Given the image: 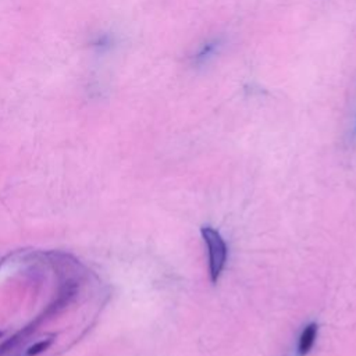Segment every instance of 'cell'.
I'll list each match as a JSON object with an SVG mask.
<instances>
[{"instance_id":"cell-3","label":"cell","mask_w":356,"mask_h":356,"mask_svg":"<svg viewBox=\"0 0 356 356\" xmlns=\"http://www.w3.org/2000/svg\"><path fill=\"white\" fill-rule=\"evenodd\" d=\"M316 335H317V324L316 323H310L309 325H306L303 328L300 338H299V346H298L300 356H305L309 353V350L312 349V346L314 343Z\"/></svg>"},{"instance_id":"cell-2","label":"cell","mask_w":356,"mask_h":356,"mask_svg":"<svg viewBox=\"0 0 356 356\" xmlns=\"http://www.w3.org/2000/svg\"><path fill=\"white\" fill-rule=\"evenodd\" d=\"M225 43L224 36H213L206 39L189 57L191 65L195 68L206 65L210 60H213L222 49Z\"/></svg>"},{"instance_id":"cell-1","label":"cell","mask_w":356,"mask_h":356,"mask_svg":"<svg viewBox=\"0 0 356 356\" xmlns=\"http://www.w3.org/2000/svg\"><path fill=\"white\" fill-rule=\"evenodd\" d=\"M202 236L204 239V243L207 246L209 252V271H210V280L211 282H217L220 278V274L225 266L227 261V245L220 235L218 231H216L211 227H202L200 229Z\"/></svg>"},{"instance_id":"cell-4","label":"cell","mask_w":356,"mask_h":356,"mask_svg":"<svg viewBox=\"0 0 356 356\" xmlns=\"http://www.w3.org/2000/svg\"><path fill=\"white\" fill-rule=\"evenodd\" d=\"M353 135H356V113H355V122H353Z\"/></svg>"}]
</instances>
